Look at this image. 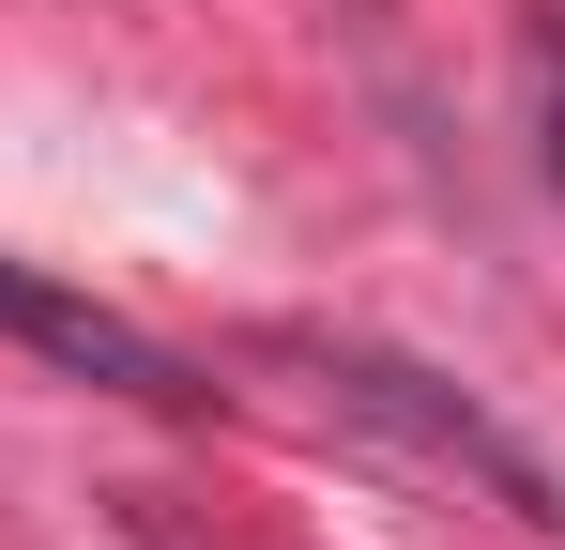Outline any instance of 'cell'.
<instances>
[{
	"mask_svg": "<svg viewBox=\"0 0 565 550\" xmlns=\"http://www.w3.org/2000/svg\"><path fill=\"white\" fill-rule=\"evenodd\" d=\"M276 367H306V398L337 413V429H367V444H397L413 474H444V489H489L504 520H535V536H565V489L551 458L520 444V429H489L444 367L413 352H367V337H276Z\"/></svg>",
	"mask_w": 565,
	"mask_h": 550,
	"instance_id": "obj_1",
	"label": "cell"
},
{
	"mask_svg": "<svg viewBox=\"0 0 565 550\" xmlns=\"http://www.w3.org/2000/svg\"><path fill=\"white\" fill-rule=\"evenodd\" d=\"M0 337L46 367H77V382H107V398H138V413H199V367L169 352V337H138L122 306H93V290H62L46 261H15L0 245Z\"/></svg>",
	"mask_w": 565,
	"mask_h": 550,
	"instance_id": "obj_2",
	"label": "cell"
},
{
	"mask_svg": "<svg viewBox=\"0 0 565 550\" xmlns=\"http://www.w3.org/2000/svg\"><path fill=\"white\" fill-rule=\"evenodd\" d=\"M551 183H565V107H551Z\"/></svg>",
	"mask_w": 565,
	"mask_h": 550,
	"instance_id": "obj_3",
	"label": "cell"
}]
</instances>
